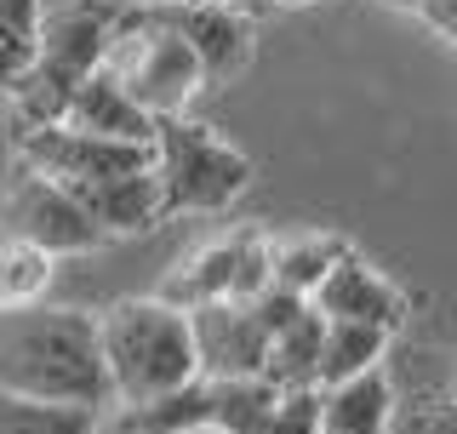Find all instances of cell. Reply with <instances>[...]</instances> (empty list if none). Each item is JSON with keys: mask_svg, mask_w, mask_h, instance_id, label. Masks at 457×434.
I'll use <instances>...</instances> for the list:
<instances>
[{"mask_svg": "<svg viewBox=\"0 0 457 434\" xmlns=\"http://www.w3.org/2000/svg\"><path fill=\"white\" fill-rule=\"evenodd\" d=\"M104 75L120 86L149 121H171V114H183L206 92L189 46H183L149 6H126V0H120V18L109 29Z\"/></svg>", "mask_w": 457, "mask_h": 434, "instance_id": "5b68a950", "label": "cell"}, {"mask_svg": "<svg viewBox=\"0 0 457 434\" xmlns=\"http://www.w3.org/2000/svg\"><path fill=\"white\" fill-rule=\"evenodd\" d=\"M80 200V212L97 223L104 240H132V235H149V229L166 223L161 212V189H154V171H120V178H97V183H80L69 189Z\"/></svg>", "mask_w": 457, "mask_h": 434, "instance_id": "7c38bea8", "label": "cell"}, {"mask_svg": "<svg viewBox=\"0 0 457 434\" xmlns=\"http://www.w3.org/2000/svg\"><path fill=\"white\" fill-rule=\"evenodd\" d=\"M389 6H395V12H418L423 0H389Z\"/></svg>", "mask_w": 457, "mask_h": 434, "instance_id": "4316f807", "label": "cell"}, {"mask_svg": "<svg viewBox=\"0 0 457 434\" xmlns=\"http://www.w3.org/2000/svg\"><path fill=\"white\" fill-rule=\"evenodd\" d=\"M263 6H269V12H275V6H303V0H263Z\"/></svg>", "mask_w": 457, "mask_h": 434, "instance_id": "83f0119b", "label": "cell"}, {"mask_svg": "<svg viewBox=\"0 0 457 434\" xmlns=\"http://www.w3.org/2000/svg\"><path fill=\"white\" fill-rule=\"evenodd\" d=\"M40 18H46V0H0V97L23 80L40 40Z\"/></svg>", "mask_w": 457, "mask_h": 434, "instance_id": "44dd1931", "label": "cell"}, {"mask_svg": "<svg viewBox=\"0 0 457 434\" xmlns=\"http://www.w3.org/2000/svg\"><path fill=\"white\" fill-rule=\"evenodd\" d=\"M411 18H423L440 40H446V46H457V0H423Z\"/></svg>", "mask_w": 457, "mask_h": 434, "instance_id": "d4e9b609", "label": "cell"}, {"mask_svg": "<svg viewBox=\"0 0 457 434\" xmlns=\"http://www.w3.org/2000/svg\"><path fill=\"white\" fill-rule=\"evenodd\" d=\"M314 355H320V314H297L286 331L269 338V360H263V383L275 388H314Z\"/></svg>", "mask_w": 457, "mask_h": 434, "instance_id": "d6986e66", "label": "cell"}, {"mask_svg": "<svg viewBox=\"0 0 457 434\" xmlns=\"http://www.w3.org/2000/svg\"><path fill=\"white\" fill-rule=\"evenodd\" d=\"M52 274H57V263L46 252H35V246H23V240H0V314L46 303Z\"/></svg>", "mask_w": 457, "mask_h": 434, "instance_id": "ffe728a7", "label": "cell"}, {"mask_svg": "<svg viewBox=\"0 0 457 434\" xmlns=\"http://www.w3.org/2000/svg\"><path fill=\"white\" fill-rule=\"evenodd\" d=\"M195 338V371L200 383H235V378H263L269 360V331L252 314V303H212L189 314Z\"/></svg>", "mask_w": 457, "mask_h": 434, "instance_id": "30bf717a", "label": "cell"}, {"mask_svg": "<svg viewBox=\"0 0 457 434\" xmlns=\"http://www.w3.org/2000/svg\"><path fill=\"white\" fill-rule=\"evenodd\" d=\"M97 321V355L109 378V406H143L171 388H189L195 371V338L189 314L161 297H120Z\"/></svg>", "mask_w": 457, "mask_h": 434, "instance_id": "7a4b0ae2", "label": "cell"}, {"mask_svg": "<svg viewBox=\"0 0 457 434\" xmlns=\"http://www.w3.org/2000/svg\"><path fill=\"white\" fill-rule=\"evenodd\" d=\"M206 429V383L171 388L161 400H143V406H114V434H195Z\"/></svg>", "mask_w": 457, "mask_h": 434, "instance_id": "e0dca14e", "label": "cell"}, {"mask_svg": "<svg viewBox=\"0 0 457 434\" xmlns=\"http://www.w3.org/2000/svg\"><path fill=\"white\" fill-rule=\"evenodd\" d=\"M0 212H6V240H23L35 246V252H46L52 263L57 257H80L92 252V246H104V235H97V223L80 212V200L63 189L57 178H46V171L35 166H12V183H6V200H0Z\"/></svg>", "mask_w": 457, "mask_h": 434, "instance_id": "52a82bcc", "label": "cell"}, {"mask_svg": "<svg viewBox=\"0 0 457 434\" xmlns=\"http://www.w3.org/2000/svg\"><path fill=\"white\" fill-rule=\"evenodd\" d=\"M275 383L263 378H235V383H206V429L218 434H257L263 417L275 412Z\"/></svg>", "mask_w": 457, "mask_h": 434, "instance_id": "ac0fdd59", "label": "cell"}, {"mask_svg": "<svg viewBox=\"0 0 457 434\" xmlns=\"http://www.w3.org/2000/svg\"><path fill=\"white\" fill-rule=\"evenodd\" d=\"M195 434H218V429H195Z\"/></svg>", "mask_w": 457, "mask_h": 434, "instance_id": "f1b7e54d", "label": "cell"}, {"mask_svg": "<svg viewBox=\"0 0 457 434\" xmlns=\"http://www.w3.org/2000/svg\"><path fill=\"white\" fill-rule=\"evenodd\" d=\"M452 400H457V383H452Z\"/></svg>", "mask_w": 457, "mask_h": 434, "instance_id": "f546056e", "label": "cell"}, {"mask_svg": "<svg viewBox=\"0 0 457 434\" xmlns=\"http://www.w3.org/2000/svg\"><path fill=\"white\" fill-rule=\"evenodd\" d=\"M126 6H143V0H126ZM178 6H235V12H246V18H263V0H178Z\"/></svg>", "mask_w": 457, "mask_h": 434, "instance_id": "484cf974", "label": "cell"}, {"mask_svg": "<svg viewBox=\"0 0 457 434\" xmlns=\"http://www.w3.org/2000/svg\"><path fill=\"white\" fill-rule=\"evenodd\" d=\"M309 309L320 314V321H354V326H378V331H395L406 326V292L383 274L378 263H366L361 252L337 257L332 274H326L320 286H314Z\"/></svg>", "mask_w": 457, "mask_h": 434, "instance_id": "8fae6325", "label": "cell"}, {"mask_svg": "<svg viewBox=\"0 0 457 434\" xmlns=\"http://www.w3.org/2000/svg\"><path fill=\"white\" fill-rule=\"evenodd\" d=\"M171 35L189 46L200 86H235L257 57V18L235 6H178V0H143Z\"/></svg>", "mask_w": 457, "mask_h": 434, "instance_id": "ba28073f", "label": "cell"}, {"mask_svg": "<svg viewBox=\"0 0 457 434\" xmlns=\"http://www.w3.org/2000/svg\"><path fill=\"white\" fill-rule=\"evenodd\" d=\"M120 18V0H69V6H46L40 18V40L29 57L23 80L12 86V126H57L69 97L104 69L109 29Z\"/></svg>", "mask_w": 457, "mask_h": 434, "instance_id": "3957f363", "label": "cell"}, {"mask_svg": "<svg viewBox=\"0 0 457 434\" xmlns=\"http://www.w3.org/2000/svg\"><path fill=\"white\" fill-rule=\"evenodd\" d=\"M389 434H457V400L452 395H423L406 412H395Z\"/></svg>", "mask_w": 457, "mask_h": 434, "instance_id": "cb8c5ba5", "label": "cell"}, {"mask_svg": "<svg viewBox=\"0 0 457 434\" xmlns=\"http://www.w3.org/2000/svg\"><path fill=\"white\" fill-rule=\"evenodd\" d=\"M257 434H320V388H280Z\"/></svg>", "mask_w": 457, "mask_h": 434, "instance_id": "603a6c76", "label": "cell"}, {"mask_svg": "<svg viewBox=\"0 0 457 434\" xmlns=\"http://www.w3.org/2000/svg\"><path fill=\"white\" fill-rule=\"evenodd\" d=\"M0 434H97V417L92 412H69V406H35V400L0 395Z\"/></svg>", "mask_w": 457, "mask_h": 434, "instance_id": "7402d4cb", "label": "cell"}, {"mask_svg": "<svg viewBox=\"0 0 457 434\" xmlns=\"http://www.w3.org/2000/svg\"><path fill=\"white\" fill-rule=\"evenodd\" d=\"M149 171H154V189H161V212L166 217L228 212L252 189V161L228 138L212 132V126L189 121V114L154 121Z\"/></svg>", "mask_w": 457, "mask_h": 434, "instance_id": "277c9868", "label": "cell"}, {"mask_svg": "<svg viewBox=\"0 0 457 434\" xmlns=\"http://www.w3.org/2000/svg\"><path fill=\"white\" fill-rule=\"evenodd\" d=\"M18 161L57 178L63 189H80V183L97 178H120V171H143L149 166V149H132V143H104L69 132V126H18Z\"/></svg>", "mask_w": 457, "mask_h": 434, "instance_id": "9c48e42d", "label": "cell"}, {"mask_svg": "<svg viewBox=\"0 0 457 434\" xmlns=\"http://www.w3.org/2000/svg\"><path fill=\"white\" fill-rule=\"evenodd\" d=\"M395 412H400V395L383 366L320 388V434H389Z\"/></svg>", "mask_w": 457, "mask_h": 434, "instance_id": "5bb4252c", "label": "cell"}, {"mask_svg": "<svg viewBox=\"0 0 457 434\" xmlns=\"http://www.w3.org/2000/svg\"><path fill=\"white\" fill-rule=\"evenodd\" d=\"M354 246L343 235H320V229H309V235H286V240H269V286L286 297H314V286L332 274L337 257H349Z\"/></svg>", "mask_w": 457, "mask_h": 434, "instance_id": "9a60e30c", "label": "cell"}, {"mask_svg": "<svg viewBox=\"0 0 457 434\" xmlns=\"http://www.w3.org/2000/svg\"><path fill=\"white\" fill-rule=\"evenodd\" d=\"M57 126L86 132V138H104V143H132V149H149V143H154V121L104 75V69H97V75L69 97V109H63V121H57Z\"/></svg>", "mask_w": 457, "mask_h": 434, "instance_id": "4fadbf2b", "label": "cell"}, {"mask_svg": "<svg viewBox=\"0 0 457 434\" xmlns=\"http://www.w3.org/2000/svg\"><path fill=\"white\" fill-rule=\"evenodd\" d=\"M257 292H269V235L263 229H235V235H218L183 257L166 274L161 303L195 314L212 309V303H252Z\"/></svg>", "mask_w": 457, "mask_h": 434, "instance_id": "8992f818", "label": "cell"}, {"mask_svg": "<svg viewBox=\"0 0 457 434\" xmlns=\"http://www.w3.org/2000/svg\"><path fill=\"white\" fill-rule=\"evenodd\" d=\"M0 395L69 412H109L97 321L63 303H29L0 314Z\"/></svg>", "mask_w": 457, "mask_h": 434, "instance_id": "6da1fadb", "label": "cell"}, {"mask_svg": "<svg viewBox=\"0 0 457 434\" xmlns=\"http://www.w3.org/2000/svg\"><path fill=\"white\" fill-rule=\"evenodd\" d=\"M389 331L378 326H354V321H320V355H314V388H332L343 378H361V371L383 366L389 355Z\"/></svg>", "mask_w": 457, "mask_h": 434, "instance_id": "2e32d148", "label": "cell"}]
</instances>
